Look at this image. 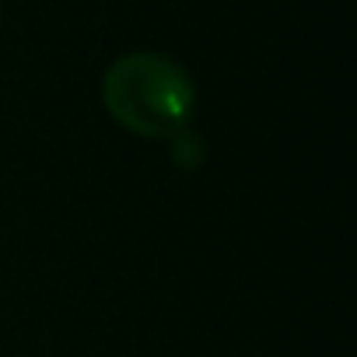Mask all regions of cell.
<instances>
[{
    "label": "cell",
    "instance_id": "cell-2",
    "mask_svg": "<svg viewBox=\"0 0 357 357\" xmlns=\"http://www.w3.org/2000/svg\"><path fill=\"white\" fill-rule=\"evenodd\" d=\"M168 140H172V158L183 165V168H197L204 161V144H200V137L193 130H178Z\"/></svg>",
    "mask_w": 357,
    "mask_h": 357
},
{
    "label": "cell",
    "instance_id": "cell-1",
    "mask_svg": "<svg viewBox=\"0 0 357 357\" xmlns=\"http://www.w3.org/2000/svg\"><path fill=\"white\" fill-rule=\"evenodd\" d=\"M102 102L123 130L161 140L186 130L197 88L183 67L161 53H126L105 70Z\"/></svg>",
    "mask_w": 357,
    "mask_h": 357
}]
</instances>
